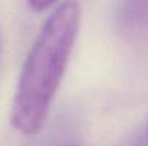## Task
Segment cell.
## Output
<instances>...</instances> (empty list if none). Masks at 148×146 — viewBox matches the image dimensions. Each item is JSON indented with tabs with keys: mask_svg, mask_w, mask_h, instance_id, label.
Here are the masks:
<instances>
[{
	"mask_svg": "<svg viewBox=\"0 0 148 146\" xmlns=\"http://www.w3.org/2000/svg\"><path fill=\"white\" fill-rule=\"evenodd\" d=\"M81 9L73 0L52 12L23 65L10 122L23 135H36L45 125L79 29Z\"/></svg>",
	"mask_w": 148,
	"mask_h": 146,
	"instance_id": "1",
	"label": "cell"
},
{
	"mask_svg": "<svg viewBox=\"0 0 148 146\" xmlns=\"http://www.w3.org/2000/svg\"><path fill=\"white\" fill-rule=\"evenodd\" d=\"M58 0H27V4L35 10V12H43L46 9L52 7Z\"/></svg>",
	"mask_w": 148,
	"mask_h": 146,
	"instance_id": "2",
	"label": "cell"
}]
</instances>
